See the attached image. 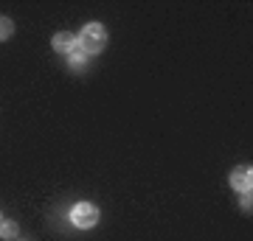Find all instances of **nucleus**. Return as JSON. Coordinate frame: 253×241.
<instances>
[{
  "label": "nucleus",
  "instance_id": "6e6552de",
  "mask_svg": "<svg viewBox=\"0 0 253 241\" xmlns=\"http://www.w3.org/2000/svg\"><path fill=\"white\" fill-rule=\"evenodd\" d=\"M242 207H245V210H251V194H245V197H242Z\"/></svg>",
  "mask_w": 253,
  "mask_h": 241
},
{
  "label": "nucleus",
  "instance_id": "7ed1b4c3",
  "mask_svg": "<svg viewBox=\"0 0 253 241\" xmlns=\"http://www.w3.org/2000/svg\"><path fill=\"white\" fill-rule=\"evenodd\" d=\"M231 185H234L239 194H251V188H253V171H251V166H236V169L231 171Z\"/></svg>",
  "mask_w": 253,
  "mask_h": 241
},
{
  "label": "nucleus",
  "instance_id": "0eeeda50",
  "mask_svg": "<svg viewBox=\"0 0 253 241\" xmlns=\"http://www.w3.org/2000/svg\"><path fill=\"white\" fill-rule=\"evenodd\" d=\"M68 59H71V65H73V68H82V65L87 62V54H84L82 48H76L73 54H68Z\"/></svg>",
  "mask_w": 253,
  "mask_h": 241
},
{
  "label": "nucleus",
  "instance_id": "423d86ee",
  "mask_svg": "<svg viewBox=\"0 0 253 241\" xmlns=\"http://www.w3.org/2000/svg\"><path fill=\"white\" fill-rule=\"evenodd\" d=\"M0 236H3V239H14V236H17V224L0 219Z\"/></svg>",
  "mask_w": 253,
  "mask_h": 241
},
{
  "label": "nucleus",
  "instance_id": "f257e3e1",
  "mask_svg": "<svg viewBox=\"0 0 253 241\" xmlns=\"http://www.w3.org/2000/svg\"><path fill=\"white\" fill-rule=\"evenodd\" d=\"M76 39H79L82 51L87 56H93V54H99V51H104V45H107V31H104V26H99V23H87V26L76 34Z\"/></svg>",
  "mask_w": 253,
  "mask_h": 241
},
{
  "label": "nucleus",
  "instance_id": "39448f33",
  "mask_svg": "<svg viewBox=\"0 0 253 241\" xmlns=\"http://www.w3.org/2000/svg\"><path fill=\"white\" fill-rule=\"evenodd\" d=\"M11 34H14V23H11L9 17H3V14H0V42H3V39H9Z\"/></svg>",
  "mask_w": 253,
  "mask_h": 241
},
{
  "label": "nucleus",
  "instance_id": "20e7f679",
  "mask_svg": "<svg viewBox=\"0 0 253 241\" xmlns=\"http://www.w3.org/2000/svg\"><path fill=\"white\" fill-rule=\"evenodd\" d=\"M51 45H54L56 54H73L76 48H79V39H76V34H71V31H59V34H54V39H51Z\"/></svg>",
  "mask_w": 253,
  "mask_h": 241
},
{
  "label": "nucleus",
  "instance_id": "f03ea898",
  "mask_svg": "<svg viewBox=\"0 0 253 241\" xmlns=\"http://www.w3.org/2000/svg\"><path fill=\"white\" fill-rule=\"evenodd\" d=\"M71 222L79 227V230H90V227H96V222H99V207L90 205V202H76V205L71 207Z\"/></svg>",
  "mask_w": 253,
  "mask_h": 241
}]
</instances>
